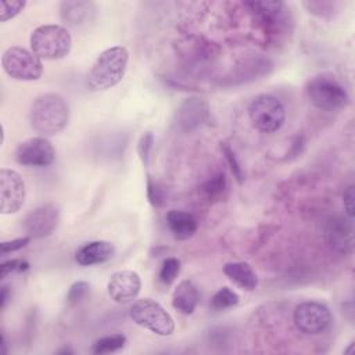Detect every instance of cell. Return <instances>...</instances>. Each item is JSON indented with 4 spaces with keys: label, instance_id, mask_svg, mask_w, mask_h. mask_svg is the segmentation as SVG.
Instances as JSON below:
<instances>
[{
    "label": "cell",
    "instance_id": "32",
    "mask_svg": "<svg viewBox=\"0 0 355 355\" xmlns=\"http://www.w3.org/2000/svg\"><path fill=\"white\" fill-rule=\"evenodd\" d=\"M354 198H355V194H354V186L349 184L344 193H343V204H344V209H345V214L348 218L352 219L354 216Z\"/></svg>",
    "mask_w": 355,
    "mask_h": 355
},
{
    "label": "cell",
    "instance_id": "3",
    "mask_svg": "<svg viewBox=\"0 0 355 355\" xmlns=\"http://www.w3.org/2000/svg\"><path fill=\"white\" fill-rule=\"evenodd\" d=\"M305 93L312 105L324 111H340L349 103L345 87L330 72L312 76L305 86Z\"/></svg>",
    "mask_w": 355,
    "mask_h": 355
},
{
    "label": "cell",
    "instance_id": "17",
    "mask_svg": "<svg viewBox=\"0 0 355 355\" xmlns=\"http://www.w3.org/2000/svg\"><path fill=\"white\" fill-rule=\"evenodd\" d=\"M166 225L178 240H189L197 232V219L193 214L172 209L166 214Z\"/></svg>",
    "mask_w": 355,
    "mask_h": 355
},
{
    "label": "cell",
    "instance_id": "2",
    "mask_svg": "<svg viewBox=\"0 0 355 355\" xmlns=\"http://www.w3.org/2000/svg\"><path fill=\"white\" fill-rule=\"evenodd\" d=\"M128 61L129 53L123 46H112L101 51L87 73L89 87L93 90H108L116 86L126 72Z\"/></svg>",
    "mask_w": 355,
    "mask_h": 355
},
{
    "label": "cell",
    "instance_id": "6",
    "mask_svg": "<svg viewBox=\"0 0 355 355\" xmlns=\"http://www.w3.org/2000/svg\"><path fill=\"white\" fill-rule=\"evenodd\" d=\"M248 116L255 129L263 133H273L283 126L286 111L276 97L259 94L250 103Z\"/></svg>",
    "mask_w": 355,
    "mask_h": 355
},
{
    "label": "cell",
    "instance_id": "21",
    "mask_svg": "<svg viewBox=\"0 0 355 355\" xmlns=\"http://www.w3.org/2000/svg\"><path fill=\"white\" fill-rule=\"evenodd\" d=\"M125 344H126V337L123 334L115 333V334L104 336V337L96 340L92 345V352L97 354V355L110 354V352H115V351L123 348Z\"/></svg>",
    "mask_w": 355,
    "mask_h": 355
},
{
    "label": "cell",
    "instance_id": "5",
    "mask_svg": "<svg viewBox=\"0 0 355 355\" xmlns=\"http://www.w3.org/2000/svg\"><path fill=\"white\" fill-rule=\"evenodd\" d=\"M132 320L151 333L166 337L175 331V322L171 313L155 300L140 298L130 306Z\"/></svg>",
    "mask_w": 355,
    "mask_h": 355
},
{
    "label": "cell",
    "instance_id": "28",
    "mask_svg": "<svg viewBox=\"0 0 355 355\" xmlns=\"http://www.w3.org/2000/svg\"><path fill=\"white\" fill-rule=\"evenodd\" d=\"M220 148H222V153L225 154V158L227 161V165H229L234 179L237 180V183L241 184L243 180H244V173H243V169H241V166H240V164H239V161H237L232 147L227 143H220Z\"/></svg>",
    "mask_w": 355,
    "mask_h": 355
},
{
    "label": "cell",
    "instance_id": "8",
    "mask_svg": "<svg viewBox=\"0 0 355 355\" xmlns=\"http://www.w3.org/2000/svg\"><path fill=\"white\" fill-rule=\"evenodd\" d=\"M294 324L304 334H320L329 329L331 324L330 309L316 301H305L297 305L294 309Z\"/></svg>",
    "mask_w": 355,
    "mask_h": 355
},
{
    "label": "cell",
    "instance_id": "10",
    "mask_svg": "<svg viewBox=\"0 0 355 355\" xmlns=\"http://www.w3.org/2000/svg\"><path fill=\"white\" fill-rule=\"evenodd\" d=\"M55 159V151L46 137H31L18 144L15 161L24 166H49Z\"/></svg>",
    "mask_w": 355,
    "mask_h": 355
},
{
    "label": "cell",
    "instance_id": "9",
    "mask_svg": "<svg viewBox=\"0 0 355 355\" xmlns=\"http://www.w3.org/2000/svg\"><path fill=\"white\" fill-rule=\"evenodd\" d=\"M25 183L21 175L10 168L0 169V212L15 214L25 201Z\"/></svg>",
    "mask_w": 355,
    "mask_h": 355
},
{
    "label": "cell",
    "instance_id": "26",
    "mask_svg": "<svg viewBox=\"0 0 355 355\" xmlns=\"http://www.w3.org/2000/svg\"><path fill=\"white\" fill-rule=\"evenodd\" d=\"M26 6V1L21 0H1L0 1V21L6 22L15 15H18L24 7Z\"/></svg>",
    "mask_w": 355,
    "mask_h": 355
},
{
    "label": "cell",
    "instance_id": "30",
    "mask_svg": "<svg viewBox=\"0 0 355 355\" xmlns=\"http://www.w3.org/2000/svg\"><path fill=\"white\" fill-rule=\"evenodd\" d=\"M147 198L153 207H161L165 201V196L162 189L153 180L151 176H147Z\"/></svg>",
    "mask_w": 355,
    "mask_h": 355
},
{
    "label": "cell",
    "instance_id": "7",
    "mask_svg": "<svg viewBox=\"0 0 355 355\" xmlns=\"http://www.w3.org/2000/svg\"><path fill=\"white\" fill-rule=\"evenodd\" d=\"M1 65L4 72L17 80H36L43 72L40 58L33 51L18 46L4 50Z\"/></svg>",
    "mask_w": 355,
    "mask_h": 355
},
{
    "label": "cell",
    "instance_id": "13",
    "mask_svg": "<svg viewBox=\"0 0 355 355\" xmlns=\"http://www.w3.org/2000/svg\"><path fill=\"white\" fill-rule=\"evenodd\" d=\"M141 288V280L135 270H118L111 275L107 283V291L111 300L118 304L135 300Z\"/></svg>",
    "mask_w": 355,
    "mask_h": 355
},
{
    "label": "cell",
    "instance_id": "4",
    "mask_svg": "<svg viewBox=\"0 0 355 355\" xmlns=\"http://www.w3.org/2000/svg\"><path fill=\"white\" fill-rule=\"evenodd\" d=\"M31 49L42 60H61L72 47V37L67 28L55 24L37 26L31 33Z\"/></svg>",
    "mask_w": 355,
    "mask_h": 355
},
{
    "label": "cell",
    "instance_id": "24",
    "mask_svg": "<svg viewBox=\"0 0 355 355\" xmlns=\"http://www.w3.org/2000/svg\"><path fill=\"white\" fill-rule=\"evenodd\" d=\"M153 146H154V135L151 132H144L137 141V154L144 166H148L150 164Z\"/></svg>",
    "mask_w": 355,
    "mask_h": 355
},
{
    "label": "cell",
    "instance_id": "33",
    "mask_svg": "<svg viewBox=\"0 0 355 355\" xmlns=\"http://www.w3.org/2000/svg\"><path fill=\"white\" fill-rule=\"evenodd\" d=\"M10 297H11V293H10L8 286H3V287H1V291H0V308H1V309L6 308L7 301L10 300Z\"/></svg>",
    "mask_w": 355,
    "mask_h": 355
},
{
    "label": "cell",
    "instance_id": "14",
    "mask_svg": "<svg viewBox=\"0 0 355 355\" xmlns=\"http://www.w3.org/2000/svg\"><path fill=\"white\" fill-rule=\"evenodd\" d=\"M115 255V245L105 240H94L83 244L75 254V259L82 266L104 263Z\"/></svg>",
    "mask_w": 355,
    "mask_h": 355
},
{
    "label": "cell",
    "instance_id": "20",
    "mask_svg": "<svg viewBox=\"0 0 355 355\" xmlns=\"http://www.w3.org/2000/svg\"><path fill=\"white\" fill-rule=\"evenodd\" d=\"M202 191L209 201H220L222 198H225V194L227 191V182L225 173L219 172L211 176L202 184Z\"/></svg>",
    "mask_w": 355,
    "mask_h": 355
},
{
    "label": "cell",
    "instance_id": "1",
    "mask_svg": "<svg viewBox=\"0 0 355 355\" xmlns=\"http://www.w3.org/2000/svg\"><path fill=\"white\" fill-rule=\"evenodd\" d=\"M29 122L33 130L43 137L54 136L67 128L69 122V105L60 94H42L31 107Z\"/></svg>",
    "mask_w": 355,
    "mask_h": 355
},
{
    "label": "cell",
    "instance_id": "23",
    "mask_svg": "<svg viewBox=\"0 0 355 355\" xmlns=\"http://www.w3.org/2000/svg\"><path fill=\"white\" fill-rule=\"evenodd\" d=\"M179 273H180V261L178 258L169 257L164 259L158 277L164 284H172L179 276Z\"/></svg>",
    "mask_w": 355,
    "mask_h": 355
},
{
    "label": "cell",
    "instance_id": "29",
    "mask_svg": "<svg viewBox=\"0 0 355 355\" xmlns=\"http://www.w3.org/2000/svg\"><path fill=\"white\" fill-rule=\"evenodd\" d=\"M29 269V263L24 259H10V261H6L1 263L0 266V277L4 279L7 277L8 275L11 273H21V272H25Z\"/></svg>",
    "mask_w": 355,
    "mask_h": 355
},
{
    "label": "cell",
    "instance_id": "22",
    "mask_svg": "<svg viewBox=\"0 0 355 355\" xmlns=\"http://www.w3.org/2000/svg\"><path fill=\"white\" fill-rule=\"evenodd\" d=\"M240 301V297L236 291H233L232 288L229 287H222L219 288L212 300H211V306L214 309H218V311H223V309H227V308H232L234 305H237Z\"/></svg>",
    "mask_w": 355,
    "mask_h": 355
},
{
    "label": "cell",
    "instance_id": "25",
    "mask_svg": "<svg viewBox=\"0 0 355 355\" xmlns=\"http://www.w3.org/2000/svg\"><path fill=\"white\" fill-rule=\"evenodd\" d=\"M302 6L319 18H329L336 11V3L333 1H304Z\"/></svg>",
    "mask_w": 355,
    "mask_h": 355
},
{
    "label": "cell",
    "instance_id": "27",
    "mask_svg": "<svg viewBox=\"0 0 355 355\" xmlns=\"http://www.w3.org/2000/svg\"><path fill=\"white\" fill-rule=\"evenodd\" d=\"M89 293H90V284L85 280H78L69 287L67 293V302L69 305H76L83 298H86Z\"/></svg>",
    "mask_w": 355,
    "mask_h": 355
},
{
    "label": "cell",
    "instance_id": "12",
    "mask_svg": "<svg viewBox=\"0 0 355 355\" xmlns=\"http://www.w3.org/2000/svg\"><path fill=\"white\" fill-rule=\"evenodd\" d=\"M324 239L331 250L349 254L354 248V223L351 218L334 216L324 226Z\"/></svg>",
    "mask_w": 355,
    "mask_h": 355
},
{
    "label": "cell",
    "instance_id": "16",
    "mask_svg": "<svg viewBox=\"0 0 355 355\" xmlns=\"http://www.w3.org/2000/svg\"><path fill=\"white\" fill-rule=\"evenodd\" d=\"M96 4L93 1H62L60 4L61 21L68 26H80L94 18Z\"/></svg>",
    "mask_w": 355,
    "mask_h": 355
},
{
    "label": "cell",
    "instance_id": "18",
    "mask_svg": "<svg viewBox=\"0 0 355 355\" xmlns=\"http://www.w3.org/2000/svg\"><path fill=\"white\" fill-rule=\"evenodd\" d=\"M223 273L229 277L230 282H233L241 290L252 291L258 286V277L247 262H227L223 266Z\"/></svg>",
    "mask_w": 355,
    "mask_h": 355
},
{
    "label": "cell",
    "instance_id": "34",
    "mask_svg": "<svg viewBox=\"0 0 355 355\" xmlns=\"http://www.w3.org/2000/svg\"><path fill=\"white\" fill-rule=\"evenodd\" d=\"M72 352H73V351H72L71 348H62V349L58 351L57 354H72Z\"/></svg>",
    "mask_w": 355,
    "mask_h": 355
},
{
    "label": "cell",
    "instance_id": "15",
    "mask_svg": "<svg viewBox=\"0 0 355 355\" xmlns=\"http://www.w3.org/2000/svg\"><path fill=\"white\" fill-rule=\"evenodd\" d=\"M209 118V110L205 101L191 97L186 98L178 110V122L184 130H191Z\"/></svg>",
    "mask_w": 355,
    "mask_h": 355
},
{
    "label": "cell",
    "instance_id": "19",
    "mask_svg": "<svg viewBox=\"0 0 355 355\" xmlns=\"http://www.w3.org/2000/svg\"><path fill=\"white\" fill-rule=\"evenodd\" d=\"M198 304V291L191 280H182L172 294V306L183 315H191Z\"/></svg>",
    "mask_w": 355,
    "mask_h": 355
},
{
    "label": "cell",
    "instance_id": "31",
    "mask_svg": "<svg viewBox=\"0 0 355 355\" xmlns=\"http://www.w3.org/2000/svg\"><path fill=\"white\" fill-rule=\"evenodd\" d=\"M31 239L32 237H29V236H22V237H18V239H14L10 241H3L0 244V254L7 255L10 252H15V251L26 247L29 244Z\"/></svg>",
    "mask_w": 355,
    "mask_h": 355
},
{
    "label": "cell",
    "instance_id": "11",
    "mask_svg": "<svg viewBox=\"0 0 355 355\" xmlns=\"http://www.w3.org/2000/svg\"><path fill=\"white\" fill-rule=\"evenodd\" d=\"M60 211L51 204H43L32 209L24 219V229L32 239H43L50 236L58 226Z\"/></svg>",
    "mask_w": 355,
    "mask_h": 355
}]
</instances>
